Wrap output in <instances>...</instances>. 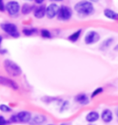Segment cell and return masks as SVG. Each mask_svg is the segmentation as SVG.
<instances>
[{
  "label": "cell",
  "instance_id": "7",
  "mask_svg": "<svg viewBox=\"0 0 118 125\" xmlns=\"http://www.w3.org/2000/svg\"><path fill=\"white\" fill-rule=\"evenodd\" d=\"M100 38V34L95 31H90L87 33L85 36L84 42L87 45H91L96 43L97 42H99Z\"/></svg>",
  "mask_w": 118,
  "mask_h": 125
},
{
  "label": "cell",
  "instance_id": "24",
  "mask_svg": "<svg viewBox=\"0 0 118 125\" xmlns=\"http://www.w3.org/2000/svg\"><path fill=\"white\" fill-rule=\"evenodd\" d=\"M4 6H6V5H4L3 0H1V11H4Z\"/></svg>",
  "mask_w": 118,
  "mask_h": 125
},
{
  "label": "cell",
  "instance_id": "28",
  "mask_svg": "<svg viewBox=\"0 0 118 125\" xmlns=\"http://www.w3.org/2000/svg\"><path fill=\"white\" fill-rule=\"evenodd\" d=\"M51 1H54V2H61L62 0H51Z\"/></svg>",
  "mask_w": 118,
  "mask_h": 125
},
{
  "label": "cell",
  "instance_id": "3",
  "mask_svg": "<svg viewBox=\"0 0 118 125\" xmlns=\"http://www.w3.org/2000/svg\"><path fill=\"white\" fill-rule=\"evenodd\" d=\"M32 119V115L28 111H20L10 118V122L14 123H29Z\"/></svg>",
  "mask_w": 118,
  "mask_h": 125
},
{
  "label": "cell",
  "instance_id": "12",
  "mask_svg": "<svg viewBox=\"0 0 118 125\" xmlns=\"http://www.w3.org/2000/svg\"><path fill=\"white\" fill-rule=\"evenodd\" d=\"M104 14L108 19L112 20V21H118V13L114 11L113 10L107 8L104 11Z\"/></svg>",
  "mask_w": 118,
  "mask_h": 125
},
{
  "label": "cell",
  "instance_id": "31",
  "mask_svg": "<svg viewBox=\"0 0 118 125\" xmlns=\"http://www.w3.org/2000/svg\"><path fill=\"white\" fill-rule=\"evenodd\" d=\"M49 125H54V124H49Z\"/></svg>",
  "mask_w": 118,
  "mask_h": 125
},
{
  "label": "cell",
  "instance_id": "5",
  "mask_svg": "<svg viewBox=\"0 0 118 125\" xmlns=\"http://www.w3.org/2000/svg\"><path fill=\"white\" fill-rule=\"evenodd\" d=\"M72 16V11L69 7L61 6L59 8L58 13H57V19L59 21H68Z\"/></svg>",
  "mask_w": 118,
  "mask_h": 125
},
{
  "label": "cell",
  "instance_id": "26",
  "mask_svg": "<svg viewBox=\"0 0 118 125\" xmlns=\"http://www.w3.org/2000/svg\"><path fill=\"white\" fill-rule=\"evenodd\" d=\"M88 1H90V2H96L99 1V0H88Z\"/></svg>",
  "mask_w": 118,
  "mask_h": 125
},
{
  "label": "cell",
  "instance_id": "8",
  "mask_svg": "<svg viewBox=\"0 0 118 125\" xmlns=\"http://www.w3.org/2000/svg\"><path fill=\"white\" fill-rule=\"evenodd\" d=\"M60 7L56 3H51L46 8V16L49 19H54L55 16H57Z\"/></svg>",
  "mask_w": 118,
  "mask_h": 125
},
{
  "label": "cell",
  "instance_id": "9",
  "mask_svg": "<svg viewBox=\"0 0 118 125\" xmlns=\"http://www.w3.org/2000/svg\"><path fill=\"white\" fill-rule=\"evenodd\" d=\"M0 83H1V84H2V85L9 87V88H11V89H18V84L14 81H12V80L9 78H7V77H3V76L0 77Z\"/></svg>",
  "mask_w": 118,
  "mask_h": 125
},
{
  "label": "cell",
  "instance_id": "2",
  "mask_svg": "<svg viewBox=\"0 0 118 125\" xmlns=\"http://www.w3.org/2000/svg\"><path fill=\"white\" fill-rule=\"evenodd\" d=\"M3 67L5 71L11 76H19L22 73L21 67L10 59H5L3 62Z\"/></svg>",
  "mask_w": 118,
  "mask_h": 125
},
{
  "label": "cell",
  "instance_id": "1",
  "mask_svg": "<svg viewBox=\"0 0 118 125\" xmlns=\"http://www.w3.org/2000/svg\"><path fill=\"white\" fill-rule=\"evenodd\" d=\"M74 10L81 16H90L94 12V7L90 1H80L74 6Z\"/></svg>",
  "mask_w": 118,
  "mask_h": 125
},
{
  "label": "cell",
  "instance_id": "27",
  "mask_svg": "<svg viewBox=\"0 0 118 125\" xmlns=\"http://www.w3.org/2000/svg\"><path fill=\"white\" fill-rule=\"evenodd\" d=\"M114 50H115V51H118V45H117V46L116 47H115Z\"/></svg>",
  "mask_w": 118,
  "mask_h": 125
},
{
  "label": "cell",
  "instance_id": "17",
  "mask_svg": "<svg viewBox=\"0 0 118 125\" xmlns=\"http://www.w3.org/2000/svg\"><path fill=\"white\" fill-rule=\"evenodd\" d=\"M32 9H33V7H32V5L25 3L23 5V7H22L21 12H22V14H24V15H27L32 11Z\"/></svg>",
  "mask_w": 118,
  "mask_h": 125
},
{
  "label": "cell",
  "instance_id": "11",
  "mask_svg": "<svg viewBox=\"0 0 118 125\" xmlns=\"http://www.w3.org/2000/svg\"><path fill=\"white\" fill-rule=\"evenodd\" d=\"M46 121V118L44 115H37L35 117H33L31 120H30L29 123L32 124V125H41L43 123Z\"/></svg>",
  "mask_w": 118,
  "mask_h": 125
},
{
  "label": "cell",
  "instance_id": "23",
  "mask_svg": "<svg viewBox=\"0 0 118 125\" xmlns=\"http://www.w3.org/2000/svg\"><path fill=\"white\" fill-rule=\"evenodd\" d=\"M0 120H1V125H5V124H8V122H7V120H5V119H4V117L2 116V115H1L0 116Z\"/></svg>",
  "mask_w": 118,
  "mask_h": 125
},
{
  "label": "cell",
  "instance_id": "21",
  "mask_svg": "<svg viewBox=\"0 0 118 125\" xmlns=\"http://www.w3.org/2000/svg\"><path fill=\"white\" fill-rule=\"evenodd\" d=\"M0 110H1V111L2 112H9L11 111V109L8 106L4 105V104H2L1 106H0Z\"/></svg>",
  "mask_w": 118,
  "mask_h": 125
},
{
  "label": "cell",
  "instance_id": "19",
  "mask_svg": "<svg viewBox=\"0 0 118 125\" xmlns=\"http://www.w3.org/2000/svg\"><path fill=\"white\" fill-rule=\"evenodd\" d=\"M37 31L36 29H23V33L24 36H32V35H33L36 33Z\"/></svg>",
  "mask_w": 118,
  "mask_h": 125
},
{
  "label": "cell",
  "instance_id": "14",
  "mask_svg": "<svg viewBox=\"0 0 118 125\" xmlns=\"http://www.w3.org/2000/svg\"><path fill=\"white\" fill-rule=\"evenodd\" d=\"M99 114L96 111H91L86 116V120L89 123H94V122L97 121L99 119Z\"/></svg>",
  "mask_w": 118,
  "mask_h": 125
},
{
  "label": "cell",
  "instance_id": "10",
  "mask_svg": "<svg viewBox=\"0 0 118 125\" xmlns=\"http://www.w3.org/2000/svg\"><path fill=\"white\" fill-rule=\"evenodd\" d=\"M46 8L45 5H41L34 10V16L37 19H42L46 15Z\"/></svg>",
  "mask_w": 118,
  "mask_h": 125
},
{
  "label": "cell",
  "instance_id": "6",
  "mask_svg": "<svg viewBox=\"0 0 118 125\" xmlns=\"http://www.w3.org/2000/svg\"><path fill=\"white\" fill-rule=\"evenodd\" d=\"M6 11H7L10 16H16L19 13V10H20V7L18 2L16 1H10L7 2L6 6H5Z\"/></svg>",
  "mask_w": 118,
  "mask_h": 125
},
{
  "label": "cell",
  "instance_id": "30",
  "mask_svg": "<svg viewBox=\"0 0 118 125\" xmlns=\"http://www.w3.org/2000/svg\"><path fill=\"white\" fill-rule=\"evenodd\" d=\"M27 1H32V0H27Z\"/></svg>",
  "mask_w": 118,
  "mask_h": 125
},
{
  "label": "cell",
  "instance_id": "25",
  "mask_svg": "<svg viewBox=\"0 0 118 125\" xmlns=\"http://www.w3.org/2000/svg\"><path fill=\"white\" fill-rule=\"evenodd\" d=\"M35 2H36V4H41L42 2H43L45 0H34Z\"/></svg>",
  "mask_w": 118,
  "mask_h": 125
},
{
  "label": "cell",
  "instance_id": "18",
  "mask_svg": "<svg viewBox=\"0 0 118 125\" xmlns=\"http://www.w3.org/2000/svg\"><path fill=\"white\" fill-rule=\"evenodd\" d=\"M112 42H113V38H112V37H111V38H108V39H106V40H105V41L101 44V46H100V49H101V50H105V49H107L108 47L110 46V45H111V44L112 43Z\"/></svg>",
  "mask_w": 118,
  "mask_h": 125
},
{
  "label": "cell",
  "instance_id": "13",
  "mask_svg": "<svg viewBox=\"0 0 118 125\" xmlns=\"http://www.w3.org/2000/svg\"><path fill=\"white\" fill-rule=\"evenodd\" d=\"M101 118L103 119V121L105 122V123H110V122L112 120V118H113L112 111L109 109L104 110V111L102 112Z\"/></svg>",
  "mask_w": 118,
  "mask_h": 125
},
{
  "label": "cell",
  "instance_id": "4",
  "mask_svg": "<svg viewBox=\"0 0 118 125\" xmlns=\"http://www.w3.org/2000/svg\"><path fill=\"white\" fill-rule=\"evenodd\" d=\"M1 29L12 37L17 38L19 37V32L16 24L12 23H2L1 24Z\"/></svg>",
  "mask_w": 118,
  "mask_h": 125
},
{
  "label": "cell",
  "instance_id": "16",
  "mask_svg": "<svg viewBox=\"0 0 118 125\" xmlns=\"http://www.w3.org/2000/svg\"><path fill=\"white\" fill-rule=\"evenodd\" d=\"M82 33V29H79V30L75 31L74 32H73L72 34H71L68 37V39L72 42H75L76 41H78V39L79 38L80 35Z\"/></svg>",
  "mask_w": 118,
  "mask_h": 125
},
{
  "label": "cell",
  "instance_id": "29",
  "mask_svg": "<svg viewBox=\"0 0 118 125\" xmlns=\"http://www.w3.org/2000/svg\"><path fill=\"white\" fill-rule=\"evenodd\" d=\"M117 116L118 117V109H117Z\"/></svg>",
  "mask_w": 118,
  "mask_h": 125
},
{
  "label": "cell",
  "instance_id": "15",
  "mask_svg": "<svg viewBox=\"0 0 118 125\" xmlns=\"http://www.w3.org/2000/svg\"><path fill=\"white\" fill-rule=\"evenodd\" d=\"M75 102H79L82 105H86L89 102V98L85 94H80L75 97Z\"/></svg>",
  "mask_w": 118,
  "mask_h": 125
},
{
  "label": "cell",
  "instance_id": "22",
  "mask_svg": "<svg viewBox=\"0 0 118 125\" xmlns=\"http://www.w3.org/2000/svg\"><path fill=\"white\" fill-rule=\"evenodd\" d=\"M104 91V89H103V88H101V87H100V88H97L92 93V94H91V97H95L96 95H98V94H101L102 92Z\"/></svg>",
  "mask_w": 118,
  "mask_h": 125
},
{
  "label": "cell",
  "instance_id": "20",
  "mask_svg": "<svg viewBox=\"0 0 118 125\" xmlns=\"http://www.w3.org/2000/svg\"><path fill=\"white\" fill-rule=\"evenodd\" d=\"M41 35L44 38H51V33L48 29H41Z\"/></svg>",
  "mask_w": 118,
  "mask_h": 125
}]
</instances>
